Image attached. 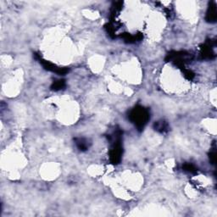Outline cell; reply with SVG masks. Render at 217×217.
<instances>
[{"instance_id": "6", "label": "cell", "mask_w": 217, "mask_h": 217, "mask_svg": "<svg viewBox=\"0 0 217 217\" xmlns=\"http://www.w3.org/2000/svg\"><path fill=\"white\" fill-rule=\"evenodd\" d=\"M64 87H65V81L63 80H60L57 81L53 83L52 88L54 90H60L61 88H63Z\"/></svg>"}, {"instance_id": "3", "label": "cell", "mask_w": 217, "mask_h": 217, "mask_svg": "<svg viewBox=\"0 0 217 217\" xmlns=\"http://www.w3.org/2000/svg\"><path fill=\"white\" fill-rule=\"evenodd\" d=\"M217 14H216V7L215 3H212L210 4L209 10L207 11L206 14V20L209 22H215L216 20Z\"/></svg>"}, {"instance_id": "1", "label": "cell", "mask_w": 217, "mask_h": 217, "mask_svg": "<svg viewBox=\"0 0 217 217\" xmlns=\"http://www.w3.org/2000/svg\"><path fill=\"white\" fill-rule=\"evenodd\" d=\"M129 117L138 129H143L149 119V114L146 108L137 106L131 111Z\"/></svg>"}, {"instance_id": "7", "label": "cell", "mask_w": 217, "mask_h": 217, "mask_svg": "<svg viewBox=\"0 0 217 217\" xmlns=\"http://www.w3.org/2000/svg\"><path fill=\"white\" fill-rule=\"evenodd\" d=\"M183 169H184V171H186V172H196V168L194 167V165H191V164H186V165H184V166H183Z\"/></svg>"}, {"instance_id": "5", "label": "cell", "mask_w": 217, "mask_h": 217, "mask_svg": "<svg viewBox=\"0 0 217 217\" xmlns=\"http://www.w3.org/2000/svg\"><path fill=\"white\" fill-rule=\"evenodd\" d=\"M155 130H157L160 132H164L165 131H167L168 129V126L165 121H160V122L155 123Z\"/></svg>"}, {"instance_id": "4", "label": "cell", "mask_w": 217, "mask_h": 217, "mask_svg": "<svg viewBox=\"0 0 217 217\" xmlns=\"http://www.w3.org/2000/svg\"><path fill=\"white\" fill-rule=\"evenodd\" d=\"M76 144H77V147L81 150H86L88 148V141L84 139V138H78L76 140Z\"/></svg>"}, {"instance_id": "2", "label": "cell", "mask_w": 217, "mask_h": 217, "mask_svg": "<svg viewBox=\"0 0 217 217\" xmlns=\"http://www.w3.org/2000/svg\"><path fill=\"white\" fill-rule=\"evenodd\" d=\"M121 146L119 143V139L116 140L113 146L112 149L110 151V160L113 164H118L120 160V155H121Z\"/></svg>"}]
</instances>
